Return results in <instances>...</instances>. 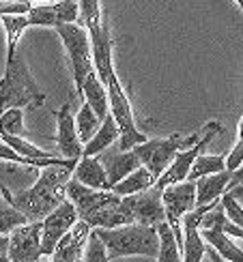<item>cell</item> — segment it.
<instances>
[{"label": "cell", "instance_id": "cell-5", "mask_svg": "<svg viewBox=\"0 0 243 262\" xmlns=\"http://www.w3.org/2000/svg\"><path fill=\"white\" fill-rule=\"evenodd\" d=\"M54 30L58 32V37L63 41L65 50H67V58L73 71V84L78 97L82 95V84L86 80V75L95 71L93 64V50H91V37L88 30L78 24V21H67V24L54 26Z\"/></svg>", "mask_w": 243, "mask_h": 262}, {"label": "cell", "instance_id": "cell-34", "mask_svg": "<svg viewBox=\"0 0 243 262\" xmlns=\"http://www.w3.org/2000/svg\"><path fill=\"white\" fill-rule=\"evenodd\" d=\"M241 163H243V116H241L239 129H237V144L226 155V170L235 172L237 168H241Z\"/></svg>", "mask_w": 243, "mask_h": 262}, {"label": "cell", "instance_id": "cell-28", "mask_svg": "<svg viewBox=\"0 0 243 262\" xmlns=\"http://www.w3.org/2000/svg\"><path fill=\"white\" fill-rule=\"evenodd\" d=\"M99 125H102L99 116L93 112V107L84 101L78 116H75V129H78V136H80L82 144H86V142L95 136V131L99 129Z\"/></svg>", "mask_w": 243, "mask_h": 262}, {"label": "cell", "instance_id": "cell-3", "mask_svg": "<svg viewBox=\"0 0 243 262\" xmlns=\"http://www.w3.org/2000/svg\"><path fill=\"white\" fill-rule=\"evenodd\" d=\"M46 101L37 82L32 80L24 56L15 54L7 60L5 75L0 80V114L9 107H39Z\"/></svg>", "mask_w": 243, "mask_h": 262}, {"label": "cell", "instance_id": "cell-32", "mask_svg": "<svg viewBox=\"0 0 243 262\" xmlns=\"http://www.w3.org/2000/svg\"><path fill=\"white\" fill-rule=\"evenodd\" d=\"M82 260H97V262H106L110 260L108 256V249H106V243L102 241V236L97 234L95 228H91V234H88V241H86V247H84V258Z\"/></svg>", "mask_w": 243, "mask_h": 262}, {"label": "cell", "instance_id": "cell-16", "mask_svg": "<svg viewBox=\"0 0 243 262\" xmlns=\"http://www.w3.org/2000/svg\"><path fill=\"white\" fill-rule=\"evenodd\" d=\"M88 37H91L95 71L99 75V80L106 84V80L110 78V73L114 71V64H112V37H110L108 19L104 17V21L95 30H88Z\"/></svg>", "mask_w": 243, "mask_h": 262}, {"label": "cell", "instance_id": "cell-26", "mask_svg": "<svg viewBox=\"0 0 243 262\" xmlns=\"http://www.w3.org/2000/svg\"><path fill=\"white\" fill-rule=\"evenodd\" d=\"M3 17L5 35H7V60H11L17 54V43L24 30L30 28L26 15H0Z\"/></svg>", "mask_w": 243, "mask_h": 262}, {"label": "cell", "instance_id": "cell-18", "mask_svg": "<svg viewBox=\"0 0 243 262\" xmlns=\"http://www.w3.org/2000/svg\"><path fill=\"white\" fill-rule=\"evenodd\" d=\"M71 179L80 181L82 185L93 187V189H110V181H108L106 168H104L102 159H99L97 155H91V157L82 155L78 161H75Z\"/></svg>", "mask_w": 243, "mask_h": 262}, {"label": "cell", "instance_id": "cell-12", "mask_svg": "<svg viewBox=\"0 0 243 262\" xmlns=\"http://www.w3.org/2000/svg\"><path fill=\"white\" fill-rule=\"evenodd\" d=\"M217 136V131H211V134H207L200 142H196L194 146H190V148H183V150H179L174 155V159L168 163V166L164 168V172L157 177V181H155V187L157 189H166L168 185H174V183H181V181H185L187 179V174H190V168H192V163H194V159L200 155L202 152V148L211 142L213 138Z\"/></svg>", "mask_w": 243, "mask_h": 262}, {"label": "cell", "instance_id": "cell-36", "mask_svg": "<svg viewBox=\"0 0 243 262\" xmlns=\"http://www.w3.org/2000/svg\"><path fill=\"white\" fill-rule=\"evenodd\" d=\"M0 159H3V161H9V163H17V166H28V168H32L30 159L22 157L19 152H15V150L11 148L7 142H3V140H0Z\"/></svg>", "mask_w": 243, "mask_h": 262}, {"label": "cell", "instance_id": "cell-21", "mask_svg": "<svg viewBox=\"0 0 243 262\" xmlns=\"http://www.w3.org/2000/svg\"><path fill=\"white\" fill-rule=\"evenodd\" d=\"M82 99L93 107V112L99 116V121H104L110 112V103H108V89L106 84L99 80L97 71H91L86 75V80L82 84Z\"/></svg>", "mask_w": 243, "mask_h": 262}, {"label": "cell", "instance_id": "cell-10", "mask_svg": "<svg viewBox=\"0 0 243 262\" xmlns=\"http://www.w3.org/2000/svg\"><path fill=\"white\" fill-rule=\"evenodd\" d=\"M78 211L69 198H65L56 209H52L46 217L41 220V256L50 258L60 236L69 230V228L78 222Z\"/></svg>", "mask_w": 243, "mask_h": 262}, {"label": "cell", "instance_id": "cell-8", "mask_svg": "<svg viewBox=\"0 0 243 262\" xmlns=\"http://www.w3.org/2000/svg\"><path fill=\"white\" fill-rule=\"evenodd\" d=\"M120 209L125 211L129 224L155 226L157 222L166 220L161 189H157L155 185L145 189V191H138V193H131V195H120Z\"/></svg>", "mask_w": 243, "mask_h": 262}, {"label": "cell", "instance_id": "cell-40", "mask_svg": "<svg viewBox=\"0 0 243 262\" xmlns=\"http://www.w3.org/2000/svg\"><path fill=\"white\" fill-rule=\"evenodd\" d=\"M241 168H243V163H241Z\"/></svg>", "mask_w": 243, "mask_h": 262}, {"label": "cell", "instance_id": "cell-6", "mask_svg": "<svg viewBox=\"0 0 243 262\" xmlns=\"http://www.w3.org/2000/svg\"><path fill=\"white\" fill-rule=\"evenodd\" d=\"M106 89H108V103H110V114L118 125V150H129L134 148L140 142H145L147 136L142 134L136 125L134 112H131V101L120 84L116 71L110 73V78L106 80Z\"/></svg>", "mask_w": 243, "mask_h": 262}, {"label": "cell", "instance_id": "cell-22", "mask_svg": "<svg viewBox=\"0 0 243 262\" xmlns=\"http://www.w3.org/2000/svg\"><path fill=\"white\" fill-rule=\"evenodd\" d=\"M118 136H120L118 125H116V121L112 118V114L108 112V116L104 118L102 125H99V129L95 131V136L84 144L82 155L91 157V155H99V152L108 150L110 146L114 144V142H118Z\"/></svg>", "mask_w": 243, "mask_h": 262}, {"label": "cell", "instance_id": "cell-11", "mask_svg": "<svg viewBox=\"0 0 243 262\" xmlns=\"http://www.w3.org/2000/svg\"><path fill=\"white\" fill-rule=\"evenodd\" d=\"M9 260H41V222H26L9 232Z\"/></svg>", "mask_w": 243, "mask_h": 262}, {"label": "cell", "instance_id": "cell-37", "mask_svg": "<svg viewBox=\"0 0 243 262\" xmlns=\"http://www.w3.org/2000/svg\"><path fill=\"white\" fill-rule=\"evenodd\" d=\"M228 191L235 193L237 198L243 195V168H237L233 172V177H230V183H228Z\"/></svg>", "mask_w": 243, "mask_h": 262}, {"label": "cell", "instance_id": "cell-31", "mask_svg": "<svg viewBox=\"0 0 243 262\" xmlns=\"http://www.w3.org/2000/svg\"><path fill=\"white\" fill-rule=\"evenodd\" d=\"M24 112L22 107H9L0 114V134H11V136H24Z\"/></svg>", "mask_w": 243, "mask_h": 262}, {"label": "cell", "instance_id": "cell-33", "mask_svg": "<svg viewBox=\"0 0 243 262\" xmlns=\"http://www.w3.org/2000/svg\"><path fill=\"white\" fill-rule=\"evenodd\" d=\"M219 202H222V209H224V213H226V217L230 222H233L235 226H239V228H243V206L239 204V198L235 193H230V191H226L222 198H219Z\"/></svg>", "mask_w": 243, "mask_h": 262}, {"label": "cell", "instance_id": "cell-38", "mask_svg": "<svg viewBox=\"0 0 243 262\" xmlns=\"http://www.w3.org/2000/svg\"><path fill=\"white\" fill-rule=\"evenodd\" d=\"M7 252H9V234H0V260H9Z\"/></svg>", "mask_w": 243, "mask_h": 262}, {"label": "cell", "instance_id": "cell-1", "mask_svg": "<svg viewBox=\"0 0 243 262\" xmlns=\"http://www.w3.org/2000/svg\"><path fill=\"white\" fill-rule=\"evenodd\" d=\"M75 161L78 159H73L69 163H54V166L41 168L37 183L28 189L11 191L0 183V191L19 213L26 215L28 222H41L52 209H56L67 198L65 187H67V183L71 179Z\"/></svg>", "mask_w": 243, "mask_h": 262}, {"label": "cell", "instance_id": "cell-27", "mask_svg": "<svg viewBox=\"0 0 243 262\" xmlns=\"http://www.w3.org/2000/svg\"><path fill=\"white\" fill-rule=\"evenodd\" d=\"M222 170H226V157H222V155H202V152H200V155L194 159L187 179L196 181L200 177H207V174L222 172Z\"/></svg>", "mask_w": 243, "mask_h": 262}, {"label": "cell", "instance_id": "cell-15", "mask_svg": "<svg viewBox=\"0 0 243 262\" xmlns=\"http://www.w3.org/2000/svg\"><path fill=\"white\" fill-rule=\"evenodd\" d=\"M56 146L63 157L80 159L84 144L80 142L78 129H75V116L71 114V105L63 103L60 110H56Z\"/></svg>", "mask_w": 243, "mask_h": 262}, {"label": "cell", "instance_id": "cell-25", "mask_svg": "<svg viewBox=\"0 0 243 262\" xmlns=\"http://www.w3.org/2000/svg\"><path fill=\"white\" fill-rule=\"evenodd\" d=\"M155 230L159 236V252H157V260H181L183 249L179 247V241H176V234L172 230V226L168 222H157Z\"/></svg>", "mask_w": 243, "mask_h": 262}, {"label": "cell", "instance_id": "cell-30", "mask_svg": "<svg viewBox=\"0 0 243 262\" xmlns=\"http://www.w3.org/2000/svg\"><path fill=\"white\" fill-rule=\"evenodd\" d=\"M26 215L19 213L13 204H11L5 195L0 198V234H9L13 228L26 224Z\"/></svg>", "mask_w": 243, "mask_h": 262}, {"label": "cell", "instance_id": "cell-14", "mask_svg": "<svg viewBox=\"0 0 243 262\" xmlns=\"http://www.w3.org/2000/svg\"><path fill=\"white\" fill-rule=\"evenodd\" d=\"M211 204L196 206V209H192L190 213L183 215V220H181V226H183V256L181 258L185 262H198V260L205 258L207 243H205V238L200 234V220H202V213Z\"/></svg>", "mask_w": 243, "mask_h": 262}, {"label": "cell", "instance_id": "cell-13", "mask_svg": "<svg viewBox=\"0 0 243 262\" xmlns=\"http://www.w3.org/2000/svg\"><path fill=\"white\" fill-rule=\"evenodd\" d=\"M30 26L54 28L67 21H78V0H56L48 5H32L26 13Z\"/></svg>", "mask_w": 243, "mask_h": 262}, {"label": "cell", "instance_id": "cell-23", "mask_svg": "<svg viewBox=\"0 0 243 262\" xmlns=\"http://www.w3.org/2000/svg\"><path fill=\"white\" fill-rule=\"evenodd\" d=\"M157 181V174H153L147 166H140L136 170H131L125 179H120L118 183L112 185V189L116 195H131V193H138V191H145L149 187H153Z\"/></svg>", "mask_w": 243, "mask_h": 262}, {"label": "cell", "instance_id": "cell-4", "mask_svg": "<svg viewBox=\"0 0 243 262\" xmlns=\"http://www.w3.org/2000/svg\"><path fill=\"white\" fill-rule=\"evenodd\" d=\"M211 131H217V134H222V125L217 121H211L207 123L202 129L194 131L190 136H181V134H172L168 138H153V140H145L140 142V144L134 146V152L138 155L140 163L142 166H147L153 174H159L164 172V168L168 166V163L174 159V155L183 148H190L194 146L196 142H200L207 134H211Z\"/></svg>", "mask_w": 243, "mask_h": 262}, {"label": "cell", "instance_id": "cell-39", "mask_svg": "<svg viewBox=\"0 0 243 262\" xmlns=\"http://www.w3.org/2000/svg\"><path fill=\"white\" fill-rule=\"evenodd\" d=\"M30 3H56V0H30Z\"/></svg>", "mask_w": 243, "mask_h": 262}, {"label": "cell", "instance_id": "cell-29", "mask_svg": "<svg viewBox=\"0 0 243 262\" xmlns=\"http://www.w3.org/2000/svg\"><path fill=\"white\" fill-rule=\"evenodd\" d=\"M104 11L99 0H78V21L86 30H95L104 21Z\"/></svg>", "mask_w": 243, "mask_h": 262}, {"label": "cell", "instance_id": "cell-20", "mask_svg": "<svg viewBox=\"0 0 243 262\" xmlns=\"http://www.w3.org/2000/svg\"><path fill=\"white\" fill-rule=\"evenodd\" d=\"M99 159H102L104 168H106V174H108V181H110V189L112 185L118 183L120 179H125L131 170H136L140 166V159L134 152V148L129 150H118V152H99Z\"/></svg>", "mask_w": 243, "mask_h": 262}, {"label": "cell", "instance_id": "cell-7", "mask_svg": "<svg viewBox=\"0 0 243 262\" xmlns=\"http://www.w3.org/2000/svg\"><path fill=\"white\" fill-rule=\"evenodd\" d=\"M161 202H164V209H166V222L172 226L176 241H179V247L183 249L181 220H183L185 213L196 209V181L185 179L181 183L168 185L166 189H161Z\"/></svg>", "mask_w": 243, "mask_h": 262}, {"label": "cell", "instance_id": "cell-2", "mask_svg": "<svg viewBox=\"0 0 243 262\" xmlns=\"http://www.w3.org/2000/svg\"><path fill=\"white\" fill-rule=\"evenodd\" d=\"M97 234L106 243L110 260L125 256H149L157 258L159 236L155 226L145 224H125L116 228H95Z\"/></svg>", "mask_w": 243, "mask_h": 262}, {"label": "cell", "instance_id": "cell-35", "mask_svg": "<svg viewBox=\"0 0 243 262\" xmlns=\"http://www.w3.org/2000/svg\"><path fill=\"white\" fill-rule=\"evenodd\" d=\"M30 7V0H0V15H26Z\"/></svg>", "mask_w": 243, "mask_h": 262}, {"label": "cell", "instance_id": "cell-9", "mask_svg": "<svg viewBox=\"0 0 243 262\" xmlns=\"http://www.w3.org/2000/svg\"><path fill=\"white\" fill-rule=\"evenodd\" d=\"M65 191H67V198L73 202L75 211H78V217L84 220V222H88V224H91L95 217L106 209V206L120 200V195H116L114 191L86 187V185H82L80 181H75V179H69Z\"/></svg>", "mask_w": 243, "mask_h": 262}, {"label": "cell", "instance_id": "cell-24", "mask_svg": "<svg viewBox=\"0 0 243 262\" xmlns=\"http://www.w3.org/2000/svg\"><path fill=\"white\" fill-rule=\"evenodd\" d=\"M200 234L205 238V243L211 245L215 252L222 256V260H233V262H243V249H239L230 234L217 228H200Z\"/></svg>", "mask_w": 243, "mask_h": 262}, {"label": "cell", "instance_id": "cell-17", "mask_svg": "<svg viewBox=\"0 0 243 262\" xmlns=\"http://www.w3.org/2000/svg\"><path fill=\"white\" fill-rule=\"evenodd\" d=\"M88 234H91V224L78 220L67 232L60 236V241L56 243L52 252V260H65V262H75L84 258V247L88 241Z\"/></svg>", "mask_w": 243, "mask_h": 262}, {"label": "cell", "instance_id": "cell-19", "mask_svg": "<svg viewBox=\"0 0 243 262\" xmlns=\"http://www.w3.org/2000/svg\"><path fill=\"white\" fill-rule=\"evenodd\" d=\"M230 177H233V172L222 170V172H213V174H207V177L196 179V206L217 202L228 191Z\"/></svg>", "mask_w": 243, "mask_h": 262}]
</instances>
